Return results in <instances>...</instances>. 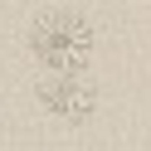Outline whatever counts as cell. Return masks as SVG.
I'll use <instances>...</instances> for the list:
<instances>
[{
  "label": "cell",
  "mask_w": 151,
  "mask_h": 151,
  "mask_svg": "<svg viewBox=\"0 0 151 151\" xmlns=\"http://www.w3.org/2000/svg\"><path fill=\"white\" fill-rule=\"evenodd\" d=\"M29 54L44 63V73H88L98 54V34L73 10H44L29 24Z\"/></svg>",
  "instance_id": "cell-1"
},
{
  "label": "cell",
  "mask_w": 151,
  "mask_h": 151,
  "mask_svg": "<svg viewBox=\"0 0 151 151\" xmlns=\"http://www.w3.org/2000/svg\"><path fill=\"white\" fill-rule=\"evenodd\" d=\"M39 107L59 122H88L98 112V88L83 73H49L39 83Z\"/></svg>",
  "instance_id": "cell-2"
}]
</instances>
